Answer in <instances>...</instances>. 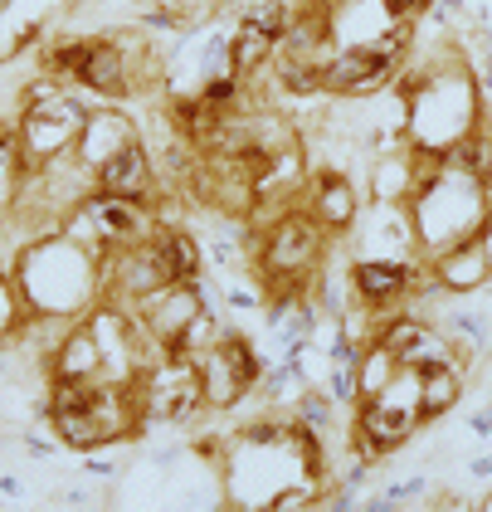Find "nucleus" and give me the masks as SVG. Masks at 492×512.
Wrapping results in <instances>:
<instances>
[{"mask_svg": "<svg viewBox=\"0 0 492 512\" xmlns=\"http://www.w3.org/2000/svg\"><path fill=\"white\" fill-rule=\"evenodd\" d=\"M405 98V142L415 152L444 157L458 137L483 127V93L458 54H434L400 79Z\"/></svg>", "mask_w": 492, "mask_h": 512, "instance_id": "f257e3e1", "label": "nucleus"}, {"mask_svg": "<svg viewBox=\"0 0 492 512\" xmlns=\"http://www.w3.org/2000/svg\"><path fill=\"white\" fill-rule=\"evenodd\" d=\"M415 196H410V220H415V239L424 259H439L444 249H454L463 239H473L488 220L492 205V181L473 176L468 166L449 157H429L415 152Z\"/></svg>", "mask_w": 492, "mask_h": 512, "instance_id": "f03ea898", "label": "nucleus"}, {"mask_svg": "<svg viewBox=\"0 0 492 512\" xmlns=\"http://www.w3.org/2000/svg\"><path fill=\"white\" fill-rule=\"evenodd\" d=\"M15 288L25 298L30 313H54V317H88L103 303V259H93L78 239L64 230L39 235L20 264H15Z\"/></svg>", "mask_w": 492, "mask_h": 512, "instance_id": "7ed1b4c3", "label": "nucleus"}, {"mask_svg": "<svg viewBox=\"0 0 492 512\" xmlns=\"http://www.w3.org/2000/svg\"><path fill=\"white\" fill-rule=\"evenodd\" d=\"M327 239L332 235L307 215L303 205L283 210V215L264 230L259 259H254V278L264 283L268 298L312 288V278L322 274V264H327Z\"/></svg>", "mask_w": 492, "mask_h": 512, "instance_id": "20e7f679", "label": "nucleus"}, {"mask_svg": "<svg viewBox=\"0 0 492 512\" xmlns=\"http://www.w3.org/2000/svg\"><path fill=\"white\" fill-rule=\"evenodd\" d=\"M88 113H93V108H88L64 79H49V74H44L39 83H30V88L20 93V118H15L20 142H25V157L35 161V166H44V161L74 152Z\"/></svg>", "mask_w": 492, "mask_h": 512, "instance_id": "39448f33", "label": "nucleus"}, {"mask_svg": "<svg viewBox=\"0 0 492 512\" xmlns=\"http://www.w3.org/2000/svg\"><path fill=\"white\" fill-rule=\"evenodd\" d=\"M49 434L74 449V454H93V449H113V444H127L147 430L142 425V405H137V391L132 386H98L78 410H64V415H49L44 420Z\"/></svg>", "mask_w": 492, "mask_h": 512, "instance_id": "423d86ee", "label": "nucleus"}, {"mask_svg": "<svg viewBox=\"0 0 492 512\" xmlns=\"http://www.w3.org/2000/svg\"><path fill=\"white\" fill-rule=\"evenodd\" d=\"M156 225H161V215H156L152 205L122 200V196H103V191L83 196L74 210L64 215V235L78 239L93 259H108L117 249H127V244H137V239L156 235Z\"/></svg>", "mask_w": 492, "mask_h": 512, "instance_id": "0eeeda50", "label": "nucleus"}, {"mask_svg": "<svg viewBox=\"0 0 492 512\" xmlns=\"http://www.w3.org/2000/svg\"><path fill=\"white\" fill-rule=\"evenodd\" d=\"M137 405H142V425H186L205 410V381H200V361L190 356H156L152 366L132 381Z\"/></svg>", "mask_w": 492, "mask_h": 512, "instance_id": "6e6552de", "label": "nucleus"}, {"mask_svg": "<svg viewBox=\"0 0 492 512\" xmlns=\"http://www.w3.org/2000/svg\"><path fill=\"white\" fill-rule=\"evenodd\" d=\"M268 361L264 352L239 332V327H225V337H220V347H210V352L200 356V381H205V410H215V415H229V410H239L254 386L264 381Z\"/></svg>", "mask_w": 492, "mask_h": 512, "instance_id": "1a4fd4ad", "label": "nucleus"}, {"mask_svg": "<svg viewBox=\"0 0 492 512\" xmlns=\"http://www.w3.org/2000/svg\"><path fill=\"white\" fill-rule=\"evenodd\" d=\"M395 79H400V59H390L376 40L337 44V54L322 69V98H366V93H385Z\"/></svg>", "mask_w": 492, "mask_h": 512, "instance_id": "9d476101", "label": "nucleus"}, {"mask_svg": "<svg viewBox=\"0 0 492 512\" xmlns=\"http://www.w3.org/2000/svg\"><path fill=\"white\" fill-rule=\"evenodd\" d=\"M205 308H210V298H205V283L195 278V283H161L142 303H132L127 313L147 327V337H152L161 352H171V342H176Z\"/></svg>", "mask_w": 492, "mask_h": 512, "instance_id": "9b49d317", "label": "nucleus"}, {"mask_svg": "<svg viewBox=\"0 0 492 512\" xmlns=\"http://www.w3.org/2000/svg\"><path fill=\"white\" fill-rule=\"evenodd\" d=\"M419 278H424V259H351L356 303L376 308L380 317L405 313V303L415 298Z\"/></svg>", "mask_w": 492, "mask_h": 512, "instance_id": "f8f14e48", "label": "nucleus"}, {"mask_svg": "<svg viewBox=\"0 0 492 512\" xmlns=\"http://www.w3.org/2000/svg\"><path fill=\"white\" fill-rule=\"evenodd\" d=\"M298 205H303L332 239L351 235L356 220H361V191L351 186V176H346L341 166H317V171L307 176V191Z\"/></svg>", "mask_w": 492, "mask_h": 512, "instance_id": "ddd939ff", "label": "nucleus"}, {"mask_svg": "<svg viewBox=\"0 0 492 512\" xmlns=\"http://www.w3.org/2000/svg\"><path fill=\"white\" fill-rule=\"evenodd\" d=\"M351 239H356V259H419L410 205H385V200H376V210L356 220Z\"/></svg>", "mask_w": 492, "mask_h": 512, "instance_id": "4468645a", "label": "nucleus"}, {"mask_svg": "<svg viewBox=\"0 0 492 512\" xmlns=\"http://www.w3.org/2000/svg\"><path fill=\"white\" fill-rule=\"evenodd\" d=\"M132 142H142V127L132 113H122L117 103H103V108H93L88 122H83V132H78L74 142V157L98 176V166L103 161H113L117 152H127Z\"/></svg>", "mask_w": 492, "mask_h": 512, "instance_id": "2eb2a0df", "label": "nucleus"}, {"mask_svg": "<svg viewBox=\"0 0 492 512\" xmlns=\"http://www.w3.org/2000/svg\"><path fill=\"white\" fill-rule=\"evenodd\" d=\"M93 181H98L103 196L142 200V205H152V200L161 196V171H156V157L142 142H132L127 152H117L113 161H103Z\"/></svg>", "mask_w": 492, "mask_h": 512, "instance_id": "dca6fc26", "label": "nucleus"}, {"mask_svg": "<svg viewBox=\"0 0 492 512\" xmlns=\"http://www.w3.org/2000/svg\"><path fill=\"white\" fill-rule=\"evenodd\" d=\"M429 264H434V278L444 283V293H478V288L492 283V259H488V249H483V235L444 249V254L429 259Z\"/></svg>", "mask_w": 492, "mask_h": 512, "instance_id": "f3484780", "label": "nucleus"}, {"mask_svg": "<svg viewBox=\"0 0 492 512\" xmlns=\"http://www.w3.org/2000/svg\"><path fill=\"white\" fill-rule=\"evenodd\" d=\"M44 371L49 376H64V381H108L103 376V352H98V337H93L88 317H78L74 327L64 332V342L44 361Z\"/></svg>", "mask_w": 492, "mask_h": 512, "instance_id": "a211bd4d", "label": "nucleus"}, {"mask_svg": "<svg viewBox=\"0 0 492 512\" xmlns=\"http://www.w3.org/2000/svg\"><path fill=\"white\" fill-rule=\"evenodd\" d=\"M30 176H35V161L25 157L20 127L15 122H0V210H15L20 205Z\"/></svg>", "mask_w": 492, "mask_h": 512, "instance_id": "6ab92c4d", "label": "nucleus"}, {"mask_svg": "<svg viewBox=\"0 0 492 512\" xmlns=\"http://www.w3.org/2000/svg\"><path fill=\"white\" fill-rule=\"evenodd\" d=\"M156 249H161V259H166V274L171 283H195V278L205 274V249H200V239L181 230V225H156Z\"/></svg>", "mask_w": 492, "mask_h": 512, "instance_id": "aec40b11", "label": "nucleus"}, {"mask_svg": "<svg viewBox=\"0 0 492 512\" xmlns=\"http://www.w3.org/2000/svg\"><path fill=\"white\" fill-rule=\"evenodd\" d=\"M273 49H278V40L273 35H264V30H254V25H234L229 30V69L239 74V79H259L268 64H273Z\"/></svg>", "mask_w": 492, "mask_h": 512, "instance_id": "412c9836", "label": "nucleus"}, {"mask_svg": "<svg viewBox=\"0 0 492 512\" xmlns=\"http://www.w3.org/2000/svg\"><path fill=\"white\" fill-rule=\"evenodd\" d=\"M395 376H400V356L376 337V342L361 352V361H356V405H361V400H376Z\"/></svg>", "mask_w": 492, "mask_h": 512, "instance_id": "4be33fe9", "label": "nucleus"}, {"mask_svg": "<svg viewBox=\"0 0 492 512\" xmlns=\"http://www.w3.org/2000/svg\"><path fill=\"white\" fill-rule=\"evenodd\" d=\"M463 395V361H449V366H429L424 371V420H439L449 415Z\"/></svg>", "mask_w": 492, "mask_h": 512, "instance_id": "5701e85b", "label": "nucleus"}, {"mask_svg": "<svg viewBox=\"0 0 492 512\" xmlns=\"http://www.w3.org/2000/svg\"><path fill=\"white\" fill-rule=\"evenodd\" d=\"M220 337H225L220 317H215V308H205V313L195 317L186 332L171 342V356H190V361H200V356L210 352V347H220Z\"/></svg>", "mask_w": 492, "mask_h": 512, "instance_id": "b1692460", "label": "nucleus"}, {"mask_svg": "<svg viewBox=\"0 0 492 512\" xmlns=\"http://www.w3.org/2000/svg\"><path fill=\"white\" fill-rule=\"evenodd\" d=\"M439 327H444V332L454 337L458 352H463V356H468V352H483V347L492 342V322H488L483 313H468V308H454V313L444 317Z\"/></svg>", "mask_w": 492, "mask_h": 512, "instance_id": "393cba45", "label": "nucleus"}, {"mask_svg": "<svg viewBox=\"0 0 492 512\" xmlns=\"http://www.w3.org/2000/svg\"><path fill=\"white\" fill-rule=\"evenodd\" d=\"M293 0H249L244 5V25H254V30H264V35H273V40H283L288 35V25H293Z\"/></svg>", "mask_w": 492, "mask_h": 512, "instance_id": "a878e982", "label": "nucleus"}, {"mask_svg": "<svg viewBox=\"0 0 492 512\" xmlns=\"http://www.w3.org/2000/svg\"><path fill=\"white\" fill-rule=\"evenodd\" d=\"M25 298H20V288H15V278L0 274V347H10L15 337H20V327H25Z\"/></svg>", "mask_w": 492, "mask_h": 512, "instance_id": "bb28decb", "label": "nucleus"}, {"mask_svg": "<svg viewBox=\"0 0 492 512\" xmlns=\"http://www.w3.org/2000/svg\"><path fill=\"white\" fill-rule=\"evenodd\" d=\"M147 5L176 15V20H186V25H210V15H215L225 0H147Z\"/></svg>", "mask_w": 492, "mask_h": 512, "instance_id": "cd10ccee", "label": "nucleus"}, {"mask_svg": "<svg viewBox=\"0 0 492 512\" xmlns=\"http://www.w3.org/2000/svg\"><path fill=\"white\" fill-rule=\"evenodd\" d=\"M225 308H234V313H264L268 308L264 283H229L225 288Z\"/></svg>", "mask_w": 492, "mask_h": 512, "instance_id": "c85d7f7f", "label": "nucleus"}, {"mask_svg": "<svg viewBox=\"0 0 492 512\" xmlns=\"http://www.w3.org/2000/svg\"><path fill=\"white\" fill-rule=\"evenodd\" d=\"M434 0H380V10H385V20L390 25H415V15H424Z\"/></svg>", "mask_w": 492, "mask_h": 512, "instance_id": "c756f323", "label": "nucleus"}, {"mask_svg": "<svg viewBox=\"0 0 492 512\" xmlns=\"http://www.w3.org/2000/svg\"><path fill=\"white\" fill-rule=\"evenodd\" d=\"M83 473H88V478H103V483H113L117 473H122V464H117V459H98V454H83Z\"/></svg>", "mask_w": 492, "mask_h": 512, "instance_id": "7c9ffc66", "label": "nucleus"}, {"mask_svg": "<svg viewBox=\"0 0 492 512\" xmlns=\"http://www.w3.org/2000/svg\"><path fill=\"white\" fill-rule=\"evenodd\" d=\"M0 498H5V503H20V498H25V483H20L15 473H0Z\"/></svg>", "mask_w": 492, "mask_h": 512, "instance_id": "2f4dec72", "label": "nucleus"}, {"mask_svg": "<svg viewBox=\"0 0 492 512\" xmlns=\"http://www.w3.org/2000/svg\"><path fill=\"white\" fill-rule=\"evenodd\" d=\"M454 15H463V0H439V5H434V20H439V25H449Z\"/></svg>", "mask_w": 492, "mask_h": 512, "instance_id": "473e14b6", "label": "nucleus"}, {"mask_svg": "<svg viewBox=\"0 0 492 512\" xmlns=\"http://www.w3.org/2000/svg\"><path fill=\"white\" fill-rule=\"evenodd\" d=\"M468 430H473V434H483V439H488V434H492V405H488V410H478V415L468 420Z\"/></svg>", "mask_w": 492, "mask_h": 512, "instance_id": "72a5a7b5", "label": "nucleus"}, {"mask_svg": "<svg viewBox=\"0 0 492 512\" xmlns=\"http://www.w3.org/2000/svg\"><path fill=\"white\" fill-rule=\"evenodd\" d=\"M468 473H473V478H492V454H478V459L468 464Z\"/></svg>", "mask_w": 492, "mask_h": 512, "instance_id": "f704fd0d", "label": "nucleus"}, {"mask_svg": "<svg viewBox=\"0 0 492 512\" xmlns=\"http://www.w3.org/2000/svg\"><path fill=\"white\" fill-rule=\"evenodd\" d=\"M478 235H483V249H488V259H492V205H488V220H483V230H478Z\"/></svg>", "mask_w": 492, "mask_h": 512, "instance_id": "c9c22d12", "label": "nucleus"}, {"mask_svg": "<svg viewBox=\"0 0 492 512\" xmlns=\"http://www.w3.org/2000/svg\"><path fill=\"white\" fill-rule=\"evenodd\" d=\"M307 5H317V10H341L346 0H307Z\"/></svg>", "mask_w": 492, "mask_h": 512, "instance_id": "e433bc0d", "label": "nucleus"}, {"mask_svg": "<svg viewBox=\"0 0 492 512\" xmlns=\"http://www.w3.org/2000/svg\"><path fill=\"white\" fill-rule=\"evenodd\" d=\"M483 512H492V493H488V498H483Z\"/></svg>", "mask_w": 492, "mask_h": 512, "instance_id": "4c0bfd02", "label": "nucleus"}]
</instances>
